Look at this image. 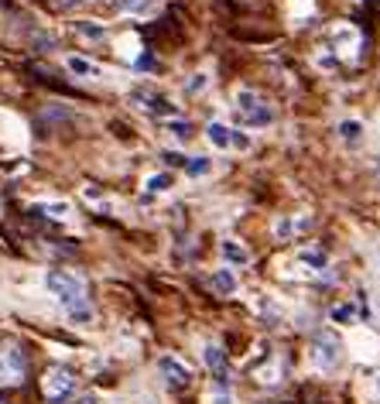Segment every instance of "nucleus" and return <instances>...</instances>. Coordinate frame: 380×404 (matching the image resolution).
<instances>
[{"label":"nucleus","instance_id":"16","mask_svg":"<svg viewBox=\"0 0 380 404\" xmlns=\"http://www.w3.org/2000/svg\"><path fill=\"white\" fill-rule=\"evenodd\" d=\"M209 288H213L216 295H233V292H236V274H233L229 268L216 271V274L209 278Z\"/></svg>","mask_w":380,"mask_h":404},{"label":"nucleus","instance_id":"26","mask_svg":"<svg viewBox=\"0 0 380 404\" xmlns=\"http://www.w3.org/2000/svg\"><path fill=\"white\" fill-rule=\"evenodd\" d=\"M213 404H233V394L220 387V391H213Z\"/></svg>","mask_w":380,"mask_h":404},{"label":"nucleus","instance_id":"28","mask_svg":"<svg viewBox=\"0 0 380 404\" xmlns=\"http://www.w3.org/2000/svg\"><path fill=\"white\" fill-rule=\"evenodd\" d=\"M72 404H100L96 401V394H82V398H69Z\"/></svg>","mask_w":380,"mask_h":404},{"label":"nucleus","instance_id":"7","mask_svg":"<svg viewBox=\"0 0 380 404\" xmlns=\"http://www.w3.org/2000/svg\"><path fill=\"white\" fill-rule=\"evenodd\" d=\"M134 103L144 110V113H151V117H165V120L178 117V107H175V103H172L168 96L154 93V89H137V93H134Z\"/></svg>","mask_w":380,"mask_h":404},{"label":"nucleus","instance_id":"18","mask_svg":"<svg viewBox=\"0 0 380 404\" xmlns=\"http://www.w3.org/2000/svg\"><path fill=\"white\" fill-rule=\"evenodd\" d=\"M172 185H175V178H172L168 171H158V175H151V178L144 182V192H148V195H158V192H168Z\"/></svg>","mask_w":380,"mask_h":404},{"label":"nucleus","instance_id":"6","mask_svg":"<svg viewBox=\"0 0 380 404\" xmlns=\"http://www.w3.org/2000/svg\"><path fill=\"white\" fill-rule=\"evenodd\" d=\"M158 374L165 377L168 387H175V391H182V387H189V384H192V370H189V363H185L182 356H175V353H161V356H158Z\"/></svg>","mask_w":380,"mask_h":404},{"label":"nucleus","instance_id":"20","mask_svg":"<svg viewBox=\"0 0 380 404\" xmlns=\"http://www.w3.org/2000/svg\"><path fill=\"white\" fill-rule=\"evenodd\" d=\"M34 213H45V216H51V219H65V216H69V202H38Z\"/></svg>","mask_w":380,"mask_h":404},{"label":"nucleus","instance_id":"17","mask_svg":"<svg viewBox=\"0 0 380 404\" xmlns=\"http://www.w3.org/2000/svg\"><path fill=\"white\" fill-rule=\"evenodd\" d=\"M329 319H332L336 325H353V322H356V305H353V301L332 305V308H329Z\"/></svg>","mask_w":380,"mask_h":404},{"label":"nucleus","instance_id":"4","mask_svg":"<svg viewBox=\"0 0 380 404\" xmlns=\"http://www.w3.org/2000/svg\"><path fill=\"white\" fill-rule=\"evenodd\" d=\"M76 384L79 377L69 367H51L49 374L42 377V394L51 404H69V398H76Z\"/></svg>","mask_w":380,"mask_h":404},{"label":"nucleus","instance_id":"15","mask_svg":"<svg viewBox=\"0 0 380 404\" xmlns=\"http://www.w3.org/2000/svg\"><path fill=\"white\" fill-rule=\"evenodd\" d=\"M305 223H312V219H291V216H281V219H274V237L278 240H295V233L302 230Z\"/></svg>","mask_w":380,"mask_h":404},{"label":"nucleus","instance_id":"11","mask_svg":"<svg viewBox=\"0 0 380 404\" xmlns=\"http://www.w3.org/2000/svg\"><path fill=\"white\" fill-rule=\"evenodd\" d=\"M332 41H336L339 52H353V48H360L363 38H360V31H356L353 25H336L332 27ZM336 48H332V52H336Z\"/></svg>","mask_w":380,"mask_h":404},{"label":"nucleus","instance_id":"31","mask_svg":"<svg viewBox=\"0 0 380 404\" xmlns=\"http://www.w3.org/2000/svg\"><path fill=\"white\" fill-rule=\"evenodd\" d=\"M0 404H4V401H0Z\"/></svg>","mask_w":380,"mask_h":404},{"label":"nucleus","instance_id":"27","mask_svg":"<svg viewBox=\"0 0 380 404\" xmlns=\"http://www.w3.org/2000/svg\"><path fill=\"white\" fill-rule=\"evenodd\" d=\"M165 162H168V164H185V155H178V151H165Z\"/></svg>","mask_w":380,"mask_h":404},{"label":"nucleus","instance_id":"3","mask_svg":"<svg viewBox=\"0 0 380 404\" xmlns=\"http://www.w3.org/2000/svg\"><path fill=\"white\" fill-rule=\"evenodd\" d=\"M27 380V356L21 343H0V387H21Z\"/></svg>","mask_w":380,"mask_h":404},{"label":"nucleus","instance_id":"12","mask_svg":"<svg viewBox=\"0 0 380 404\" xmlns=\"http://www.w3.org/2000/svg\"><path fill=\"white\" fill-rule=\"evenodd\" d=\"M205 137H209V144H213V148H220V151H227L229 144H236L233 131H229L223 120H213V124L205 127Z\"/></svg>","mask_w":380,"mask_h":404},{"label":"nucleus","instance_id":"22","mask_svg":"<svg viewBox=\"0 0 380 404\" xmlns=\"http://www.w3.org/2000/svg\"><path fill=\"white\" fill-rule=\"evenodd\" d=\"M168 134H175L178 141H189V137H192V124L182 120V117H172V120H168Z\"/></svg>","mask_w":380,"mask_h":404},{"label":"nucleus","instance_id":"1","mask_svg":"<svg viewBox=\"0 0 380 404\" xmlns=\"http://www.w3.org/2000/svg\"><path fill=\"white\" fill-rule=\"evenodd\" d=\"M45 288H49V295L69 312V319L76 325L93 322L89 292H86V281H82L79 274H72V271H49V274H45Z\"/></svg>","mask_w":380,"mask_h":404},{"label":"nucleus","instance_id":"10","mask_svg":"<svg viewBox=\"0 0 380 404\" xmlns=\"http://www.w3.org/2000/svg\"><path fill=\"white\" fill-rule=\"evenodd\" d=\"M65 69H69L72 76H79V79H100L103 76V69L93 58H86V55H69V58H65Z\"/></svg>","mask_w":380,"mask_h":404},{"label":"nucleus","instance_id":"21","mask_svg":"<svg viewBox=\"0 0 380 404\" xmlns=\"http://www.w3.org/2000/svg\"><path fill=\"white\" fill-rule=\"evenodd\" d=\"M189 175H209V168H213V162L209 158H203V155H196V158H185V164H182Z\"/></svg>","mask_w":380,"mask_h":404},{"label":"nucleus","instance_id":"9","mask_svg":"<svg viewBox=\"0 0 380 404\" xmlns=\"http://www.w3.org/2000/svg\"><path fill=\"white\" fill-rule=\"evenodd\" d=\"M298 264L305 268V278H329V254L322 247L298 250Z\"/></svg>","mask_w":380,"mask_h":404},{"label":"nucleus","instance_id":"24","mask_svg":"<svg viewBox=\"0 0 380 404\" xmlns=\"http://www.w3.org/2000/svg\"><path fill=\"white\" fill-rule=\"evenodd\" d=\"M205 86H209V76H205V72H196V79L189 82V93H203Z\"/></svg>","mask_w":380,"mask_h":404},{"label":"nucleus","instance_id":"25","mask_svg":"<svg viewBox=\"0 0 380 404\" xmlns=\"http://www.w3.org/2000/svg\"><path fill=\"white\" fill-rule=\"evenodd\" d=\"M79 34H86V38H103L106 31H103V27H96V25H79Z\"/></svg>","mask_w":380,"mask_h":404},{"label":"nucleus","instance_id":"14","mask_svg":"<svg viewBox=\"0 0 380 404\" xmlns=\"http://www.w3.org/2000/svg\"><path fill=\"white\" fill-rule=\"evenodd\" d=\"M220 254H223L227 268H243V264L251 261V254H247V250H243L236 240H223V243H220Z\"/></svg>","mask_w":380,"mask_h":404},{"label":"nucleus","instance_id":"23","mask_svg":"<svg viewBox=\"0 0 380 404\" xmlns=\"http://www.w3.org/2000/svg\"><path fill=\"white\" fill-rule=\"evenodd\" d=\"M339 137H343V141H360V137H363V124L343 120V124H339Z\"/></svg>","mask_w":380,"mask_h":404},{"label":"nucleus","instance_id":"19","mask_svg":"<svg viewBox=\"0 0 380 404\" xmlns=\"http://www.w3.org/2000/svg\"><path fill=\"white\" fill-rule=\"evenodd\" d=\"M103 4H110V7L120 11V14H137V11H144L151 0H103Z\"/></svg>","mask_w":380,"mask_h":404},{"label":"nucleus","instance_id":"29","mask_svg":"<svg viewBox=\"0 0 380 404\" xmlns=\"http://www.w3.org/2000/svg\"><path fill=\"white\" fill-rule=\"evenodd\" d=\"M137 65H141V69H154V58H151V55H141V62H137Z\"/></svg>","mask_w":380,"mask_h":404},{"label":"nucleus","instance_id":"5","mask_svg":"<svg viewBox=\"0 0 380 404\" xmlns=\"http://www.w3.org/2000/svg\"><path fill=\"white\" fill-rule=\"evenodd\" d=\"M312 360L319 370H336L343 363V339L332 332V329H322L315 336V350H312Z\"/></svg>","mask_w":380,"mask_h":404},{"label":"nucleus","instance_id":"8","mask_svg":"<svg viewBox=\"0 0 380 404\" xmlns=\"http://www.w3.org/2000/svg\"><path fill=\"white\" fill-rule=\"evenodd\" d=\"M203 360H205V367H209V374L220 380V387H227V384H229V360H227V350H223L220 343H205V346H203Z\"/></svg>","mask_w":380,"mask_h":404},{"label":"nucleus","instance_id":"13","mask_svg":"<svg viewBox=\"0 0 380 404\" xmlns=\"http://www.w3.org/2000/svg\"><path fill=\"white\" fill-rule=\"evenodd\" d=\"M253 377L260 380V384H281V380H284V360H281V356H271V363L253 367Z\"/></svg>","mask_w":380,"mask_h":404},{"label":"nucleus","instance_id":"30","mask_svg":"<svg viewBox=\"0 0 380 404\" xmlns=\"http://www.w3.org/2000/svg\"><path fill=\"white\" fill-rule=\"evenodd\" d=\"M55 4H58V7H79L82 0H55Z\"/></svg>","mask_w":380,"mask_h":404},{"label":"nucleus","instance_id":"2","mask_svg":"<svg viewBox=\"0 0 380 404\" xmlns=\"http://www.w3.org/2000/svg\"><path fill=\"white\" fill-rule=\"evenodd\" d=\"M236 113H240V120H243L247 127H253V131L274 124V107H271L260 93H253V89H240V93H236Z\"/></svg>","mask_w":380,"mask_h":404}]
</instances>
